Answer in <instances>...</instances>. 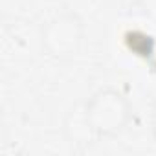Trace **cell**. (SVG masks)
I'll return each instance as SVG.
<instances>
[{
  "mask_svg": "<svg viewBox=\"0 0 156 156\" xmlns=\"http://www.w3.org/2000/svg\"><path fill=\"white\" fill-rule=\"evenodd\" d=\"M85 39L83 19L75 11L53 15L41 30V46L55 61H70L79 53Z\"/></svg>",
  "mask_w": 156,
  "mask_h": 156,
  "instance_id": "cell-1",
  "label": "cell"
},
{
  "mask_svg": "<svg viewBox=\"0 0 156 156\" xmlns=\"http://www.w3.org/2000/svg\"><path fill=\"white\" fill-rule=\"evenodd\" d=\"M85 108L99 140L121 134L132 116V107L129 99L116 88H101L94 92L85 101Z\"/></svg>",
  "mask_w": 156,
  "mask_h": 156,
  "instance_id": "cell-2",
  "label": "cell"
},
{
  "mask_svg": "<svg viewBox=\"0 0 156 156\" xmlns=\"http://www.w3.org/2000/svg\"><path fill=\"white\" fill-rule=\"evenodd\" d=\"M62 132H64V138L68 140V143L75 149H87L99 140V136L92 125V119L85 108V103L75 105L68 110V114L64 116V121H62Z\"/></svg>",
  "mask_w": 156,
  "mask_h": 156,
  "instance_id": "cell-3",
  "label": "cell"
},
{
  "mask_svg": "<svg viewBox=\"0 0 156 156\" xmlns=\"http://www.w3.org/2000/svg\"><path fill=\"white\" fill-rule=\"evenodd\" d=\"M132 9L140 17H143L149 22L156 24V0H134V2H132Z\"/></svg>",
  "mask_w": 156,
  "mask_h": 156,
  "instance_id": "cell-4",
  "label": "cell"
},
{
  "mask_svg": "<svg viewBox=\"0 0 156 156\" xmlns=\"http://www.w3.org/2000/svg\"><path fill=\"white\" fill-rule=\"evenodd\" d=\"M151 132H152V138L156 140V103L151 108Z\"/></svg>",
  "mask_w": 156,
  "mask_h": 156,
  "instance_id": "cell-5",
  "label": "cell"
}]
</instances>
